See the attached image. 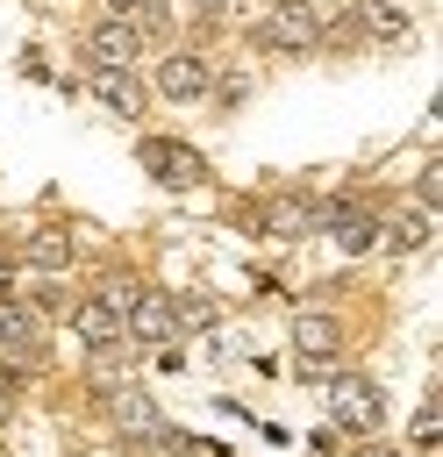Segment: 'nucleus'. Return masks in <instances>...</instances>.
Wrapping results in <instances>:
<instances>
[{
    "label": "nucleus",
    "instance_id": "obj_1",
    "mask_svg": "<svg viewBox=\"0 0 443 457\" xmlns=\"http://www.w3.org/2000/svg\"><path fill=\"white\" fill-rule=\"evenodd\" d=\"M250 43H257L264 57H314V50L329 43V21H322L314 0H272V7L257 14Z\"/></svg>",
    "mask_w": 443,
    "mask_h": 457
},
{
    "label": "nucleus",
    "instance_id": "obj_2",
    "mask_svg": "<svg viewBox=\"0 0 443 457\" xmlns=\"http://www.w3.org/2000/svg\"><path fill=\"white\" fill-rule=\"evenodd\" d=\"M329 428H336V436H379V428H386V393H379V378L336 371V378H329Z\"/></svg>",
    "mask_w": 443,
    "mask_h": 457
},
{
    "label": "nucleus",
    "instance_id": "obj_3",
    "mask_svg": "<svg viewBox=\"0 0 443 457\" xmlns=\"http://www.w3.org/2000/svg\"><path fill=\"white\" fill-rule=\"evenodd\" d=\"M157 93H164V100H207V93H214V57H207L200 43H171V50L157 57Z\"/></svg>",
    "mask_w": 443,
    "mask_h": 457
},
{
    "label": "nucleus",
    "instance_id": "obj_4",
    "mask_svg": "<svg viewBox=\"0 0 443 457\" xmlns=\"http://www.w3.org/2000/svg\"><path fill=\"white\" fill-rule=\"evenodd\" d=\"M136 164H143L157 186H171V193L207 179V157H200L193 143H179V136H143V143H136Z\"/></svg>",
    "mask_w": 443,
    "mask_h": 457
},
{
    "label": "nucleus",
    "instance_id": "obj_5",
    "mask_svg": "<svg viewBox=\"0 0 443 457\" xmlns=\"http://www.w3.org/2000/svg\"><path fill=\"white\" fill-rule=\"evenodd\" d=\"M322 221H329V207H322L314 193H272V200L257 207V228H264V236H279V243L322 236Z\"/></svg>",
    "mask_w": 443,
    "mask_h": 457
},
{
    "label": "nucleus",
    "instance_id": "obj_6",
    "mask_svg": "<svg viewBox=\"0 0 443 457\" xmlns=\"http://www.w3.org/2000/svg\"><path fill=\"white\" fill-rule=\"evenodd\" d=\"M121 328H129V350H171V343H179V314H171V293L143 286V293H136V307L121 314Z\"/></svg>",
    "mask_w": 443,
    "mask_h": 457
},
{
    "label": "nucleus",
    "instance_id": "obj_7",
    "mask_svg": "<svg viewBox=\"0 0 443 457\" xmlns=\"http://www.w3.org/2000/svg\"><path fill=\"white\" fill-rule=\"evenodd\" d=\"M64 321H71V343H79L86 357L129 350V328H121V314H114V307H100L93 293H86V300H71V307H64Z\"/></svg>",
    "mask_w": 443,
    "mask_h": 457
},
{
    "label": "nucleus",
    "instance_id": "obj_8",
    "mask_svg": "<svg viewBox=\"0 0 443 457\" xmlns=\"http://www.w3.org/2000/svg\"><path fill=\"white\" fill-rule=\"evenodd\" d=\"M79 57H86V64H107V71H136V64H143V36H136L129 21H107V14H100V21L79 36Z\"/></svg>",
    "mask_w": 443,
    "mask_h": 457
},
{
    "label": "nucleus",
    "instance_id": "obj_9",
    "mask_svg": "<svg viewBox=\"0 0 443 457\" xmlns=\"http://www.w3.org/2000/svg\"><path fill=\"white\" fill-rule=\"evenodd\" d=\"M86 93H93L114 121H143V107H150V86H143L136 71H107V64H86Z\"/></svg>",
    "mask_w": 443,
    "mask_h": 457
},
{
    "label": "nucleus",
    "instance_id": "obj_10",
    "mask_svg": "<svg viewBox=\"0 0 443 457\" xmlns=\"http://www.w3.org/2000/svg\"><path fill=\"white\" fill-rule=\"evenodd\" d=\"M100 407H107V428H114V443L121 436H157L164 428V407L129 378V386H114V393H100Z\"/></svg>",
    "mask_w": 443,
    "mask_h": 457
},
{
    "label": "nucleus",
    "instance_id": "obj_11",
    "mask_svg": "<svg viewBox=\"0 0 443 457\" xmlns=\"http://www.w3.org/2000/svg\"><path fill=\"white\" fill-rule=\"evenodd\" d=\"M0 357H21L29 371L43 364V314L14 293H0Z\"/></svg>",
    "mask_w": 443,
    "mask_h": 457
},
{
    "label": "nucleus",
    "instance_id": "obj_12",
    "mask_svg": "<svg viewBox=\"0 0 443 457\" xmlns=\"http://www.w3.org/2000/svg\"><path fill=\"white\" fill-rule=\"evenodd\" d=\"M71 257H79V250H71V228H64V221H36V228L21 236V264H29V271L64 278V271H71Z\"/></svg>",
    "mask_w": 443,
    "mask_h": 457
},
{
    "label": "nucleus",
    "instance_id": "obj_13",
    "mask_svg": "<svg viewBox=\"0 0 443 457\" xmlns=\"http://www.w3.org/2000/svg\"><path fill=\"white\" fill-rule=\"evenodd\" d=\"M322 207H329V221H322V228H329L350 257L379 250V214H372V207H357V200H322Z\"/></svg>",
    "mask_w": 443,
    "mask_h": 457
},
{
    "label": "nucleus",
    "instance_id": "obj_14",
    "mask_svg": "<svg viewBox=\"0 0 443 457\" xmlns=\"http://www.w3.org/2000/svg\"><path fill=\"white\" fill-rule=\"evenodd\" d=\"M293 357H343V321L329 307H300L293 314Z\"/></svg>",
    "mask_w": 443,
    "mask_h": 457
},
{
    "label": "nucleus",
    "instance_id": "obj_15",
    "mask_svg": "<svg viewBox=\"0 0 443 457\" xmlns=\"http://www.w3.org/2000/svg\"><path fill=\"white\" fill-rule=\"evenodd\" d=\"M357 29H364L372 43H407V36H414L407 7H393V0H357Z\"/></svg>",
    "mask_w": 443,
    "mask_h": 457
},
{
    "label": "nucleus",
    "instance_id": "obj_16",
    "mask_svg": "<svg viewBox=\"0 0 443 457\" xmlns=\"http://www.w3.org/2000/svg\"><path fill=\"white\" fill-rule=\"evenodd\" d=\"M100 14H107V21H129L143 43L171 29V7H164V0H100Z\"/></svg>",
    "mask_w": 443,
    "mask_h": 457
},
{
    "label": "nucleus",
    "instance_id": "obj_17",
    "mask_svg": "<svg viewBox=\"0 0 443 457\" xmlns=\"http://www.w3.org/2000/svg\"><path fill=\"white\" fill-rule=\"evenodd\" d=\"M379 243H386L393 257H407V250H422V243H429V214H422V207H400L393 221H379Z\"/></svg>",
    "mask_w": 443,
    "mask_h": 457
},
{
    "label": "nucleus",
    "instance_id": "obj_18",
    "mask_svg": "<svg viewBox=\"0 0 443 457\" xmlns=\"http://www.w3.org/2000/svg\"><path fill=\"white\" fill-rule=\"evenodd\" d=\"M114 450H121V457H179V450H186V428H171V421H164L157 436H121Z\"/></svg>",
    "mask_w": 443,
    "mask_h": 457
},
{
    "label": "nucleus",
    "instance_id": "obj_19",
    "mask_svg": "<svg viewBox=\"0 0 443 457\" xmlns=\"http://www.w3.org/2000/svg\"><path fill=\"white\" fill-rule=\"evenodd\" d=\"M136 293H143V278H136V271H107L93 300H100V307H114V314H129V307H136Z\"/></svg>",
    "mask_w": 443,
    "mask_h": 457
},
{
    "label": "nucleus",
    "instance_id": "obj_20",
    "mask_svg": "<svg viewBox=\"0 0 443 457\" xmlns=\"http://www.w3.org/2000/svg\"><path fill=\"white\" fill-rule=\"evenodd\" d=\"M171 314H179V336H186V328H214L222 307H214L207 293H171Z\"/></svg>",
    "mask_w": 443,
    "mask_h": 457
},
{
    "label": "nucleus",
    "instance_id": "obj_21",
    "mask_svg": "<svg viewBox=\"0 0 443 457\" xmlns=\"http://www.w3.org/2000/svg\"><path fill=\"white\" fill-rule=\"evenodd\" d=\"M436 200H443V164H422V179H414V207L436 214Z\"/></svg>",
    "mask_w": 443,
    "mask_h": 457
},
{
    "label": "nucleus",
    "instance_id": "obj_22",
    "mask_svg": "<svg viewBox=\"0 0 443 457\" xmlns=\"http://www.w3.org/2000/svg\"><path fill=\"white\" fill-rule=\"evenodd\" d=\"M293 371H300V378H314V386H329V378L343 371V357H293Z\"/></svg>",
    "mask_w": 443,
    "mask_h": 457
},
{
    "label": "nucleus",
    "instance_id": "obj_23",
    "mask_svg": "<svg viewBox=\"0 0 443 457\" xmlns=\"http://www.w3.org/2000/svg\"><path fill=\"white\" fill-rule=\"evenodd\" d=\"M436 443V400H422V414H414V450H429Z\"/></svg>",
    "mask_w": 443,
    "mask_h": 457
},
{
    "label": "nucleus",
    "instance_id": "obj_24",
    "mask_svg": "<svg viewBox=\"0 0 443 457\" xmlns=\"http://www.w3.org/2000/svg\"><path fill=\"white\" fill-rule=\"evenodd\" d=\"M186 14H193V21H200V29H214V21H222V14H229V0H186Z\"/></svg>",
    "mask_w": 443,
    "mask_h": 457
},
{
    "label": "nucleus",
    "instance_id": "obj_25",
    "mask_svg": "<svg viewBox=\"0 0 443 457\" xmlns=\"http://www.w3.org/2000/svg\"><path fill=\"white\" fill-rule=\"evenodd\" d=\"M179 457H229V450H222V443H193V436H186V450H179Z\"/></svg>",
    "mask_w": 443,
    "mask_h": 457
},
{
    "label": "nucleus",
    "instance_id": "obj_26",
    "mask_svg": "<svg viewBox=\"0 0 443 457\" xmlns=\"http://www.w3.org/2000/svg\"><path fill=\"white\" fill-rule=\"evenodd\" d=\"M350 457H400V450H393V443H372V436H364V443H357Z\"/></svg>",
    "mask_w": 443,
    "mask_h": 457
},
{
    "label": "nucleus",
    "instance_id": "obj_27",
    "mask_svg": "<svg viewBox=\"0 0 443 457\" xmlns=\"http://www.w3.org/2000/svg\"><path fill=\"white\" fill-rule=\"evenodd\" d=\"M0 293H14V250L0 243Z\"/></svg>",
    "mask_w": 443,
    "mask_h": 457
},
{
    "label": "nucleus",
    "instance_id": "obj_28",
    "mask_svg": "<svg viewBox=\"0 0 443 457\" xmlns=\"http://www.w3.org/2000/svg\"><path fill=\"white\" fill-rule=\"evenodd\" d=\"M7 428H14V393L0 386V436H7Z\"/></svg>",
    "mask_w": 443,
    "mask_h": 457
}]
</instances>
